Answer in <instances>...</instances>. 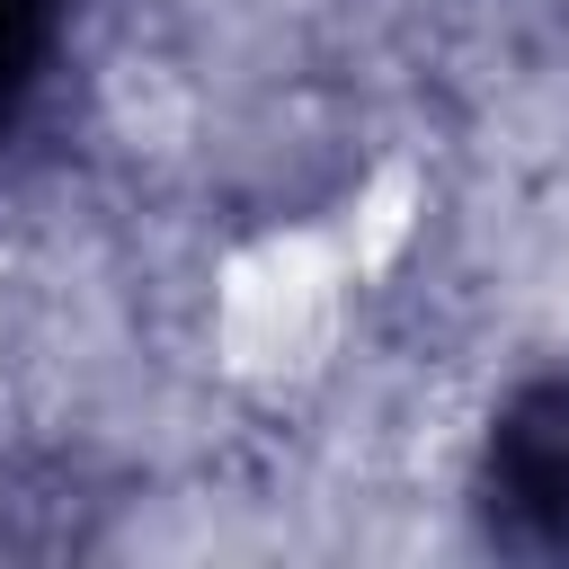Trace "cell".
Segmentation results:
<instances>
[{
  "label": "cell",
  "instance_id": "cell-1",
  "mask_svg": "<svg viewBox=\"0 0 569 569\" xmlns=\"http://www.w3.org/2000/svg\"><path fill=\"white\" fill-rule=\"evenodd\" d=\"M480 516L516 560H569V373L525 382L480 445Z\"/></svg>",
  "mask_w": 569,
  "mask_h": 569
},
{
  "label": "cell",
  "instance_id": "cell-2",
  "mask_svg": "<svg viewBox=\"0 0 569 569\" xmlns=\"http://www.w3.org/2000/svg\"><path fill=\"white\" fill-rule=\"evenodd\" d=\"M53 27H62V0H0V124L27 107V89L53 53Z\"/></svg>",
  "mask_w": 569,
  "mask_h": 569
}]
</instances>
